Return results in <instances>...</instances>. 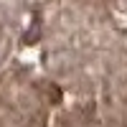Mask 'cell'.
<instances>
[{
  "instance_id": "6da1fadb",
  "label": "cell",
  "mask_w": 127,
  "mask_h": 127,
  "mask_svg": "<svg viewBox=\"0 0 127 127\" xmlns=\"http://www.w3.org/2000/svg\"><path fill=\"white\" fill-rule=\"evenodd\" d=\"M48 97H51V102H61V89L51 84V87H48Z\"/></svg>"
}]
</instances>
